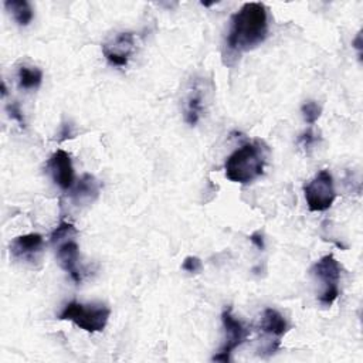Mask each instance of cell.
<instances>
[{
  "label": "cell",
  "instance_id": "cell-19",
  "mask_svg": "<svg viewBox=\"0 0 363 363\" xmlns=\"http://www.w3.org/2000/svg\"><path fill=\"white\" fill-rule=\"evenodd\" d=\"M6 109H7L9 116H10L11 119L17 121V122H18V125H20L21 128H24V126H26V121H24L23 112H21L20 105H18L17 102H11V104H9V105L6 106Z\"/></svg>",
  "mask_w": 363,
  "mask_h": 363
},
{
  "label": "cell",
  "instance_id": "cell-2",
  "mask_svg": "<svg viewBox=\"0 0 363 363\" xmlns=\"http://www.w3.org/2000/svg\"><path fill=\"white\" fill-rule=\"evenodd\" d=\"M265 156L258 142H248L235 149L224 163V174L230 182L248 184L264 172Z\"/></svg>",
  "mask_w": 363,
  "mask_h": 363
},
{
  "label": "cell",
  "instance_id": "cell-13",
  "mask_svg": "<svg viewBox=\"0 0 363 363\" xmlns=\"http://www.w3.org/2000/svg\"><path fill=\"white\" fill-rule=\"evenodd\" d=\"M4 7L18 26H28L34 17L31 6L26 0H7L4 1Z\"/></svg>",
  "mask_w": 363,
  "mask_h": 363
},
{
  "label": "cell",
  "instance_id": "cell-9",
  "mask_svg": "<svg viewBox=\"0 0 363 363\" xmlns=\"http://www.w3.org/2000/svg\"><path fill=\"white\" fill-rule=\"evenodd\" d=\"M47 170L52 179V182L62 190H69L74 186L75 173L72 160L68 152L58 149L51 155L47 162Z\"/></svg>",
  "mask_w": 363,
  "mask_h": 363
},
{
  "label": "cell",
  "instance_id": "cell-18",
  "mask_svg": "<svg viewBox=\"0 0 363 363\" xmlns=\"http://www.w3.org/2000/svg\"><path fill=\"white\" fill-rule=\"evenodd\" d=\"M201 268H203L201 259L199 257H193V255L186 257L182 264V269L189 274H197L201 271Z\"/></svg>",
  "mask_w": 363,
  "mask_h": 363
},
{
  "label": "cell",
  "instance_id": "cell-14",
  "mask_svg": "<svg viewBox=\"0 0 363 363\" xmlns=\"http://www.w3.org/2000/svg\"><path fill=\"white\" fill-rule=\"evenodd\" d=\"M18 86L21 89H35L43 82V71L37 67L21 65L18 68Z\"/></svg>",
  "mask_w": 363,
  "mask_h": 363
},
{
  "label": "cell",
  "instance_id": "cell-22",
  "mask_svg": "<svg viewBox=\"0 0 363 363\" xmlns=\"http://www.w3.org/2000/svg\"><path fill=\"white\" fill-rule=\"evenodd\" d=\"M353 47L357 50V54H359V57L362 55V34L360 33H357V35H356V38L353 40Z\"/></svg>",
  "mask_w": 363,
  "mask_h": 363
},
{
  "label": "cell",
  "instance_id": "cell-7",
  "mask_svg": "<svg viewBox=\"0 0 363 363\" xmlns=\"http://www.w3.org/2000/svg\"><path fill=\"white\" fill-rule=\"evenodd\" d=\"M288 328L286 319L277 309H264L259 320V329L267 336V346H264L261 350L272 354L279 347V340L286 333Z\"/></svg>",
  "mask_w": 363,
  "mask_h": 363
},
{
  "label": "cell",
  "instance_id": "cell-10",
  "mask_svg": "<svg viewBox=\"0 0 363 363\" xmlns=\"http://www.w3.org/2000/svg\"><path fill=\"white\" fill-rule=\"evenodd\" d=\"M57 259L60 267L71 277L75 284L82 281V272L78 267L79 247L74 238L65 240L57 245Z\"/></svg>",
  "mask_w": 363,
  "mask_h": 363
},
{
  "label": "cell",
  "instance_id": "cell-6",
  "mask_svg": "<svg viewBox=\"0 0 363 363\" xmlns=\"http://www.w3.org/2000/svg\"><path fill=\"white\" fill-rule=\"evenodd\" d=\"M221 322L225 332V342L220 347L218 353L213 356L214 362H230L233 352L241 346L250 336V330L244 326L241 320H238L233 312L231 308H225L221 313Z\"/></svg>",
  "mask_w": 363,
  "mask_h": 363
},
{
  "label": "cell",
  "instance_id": "cell-17",
  "mask_svg": "<svg viewBox=\"0 0 363 363\" xmlns=\"http://www.w3.org/2000/svg\"><path fill=\"white\" fill-rule=\"evenodd\" d=\"M301 112H302V116H303L305 122L309 123V125H313L322 113V106L315 101H306V102L302 104Z\"/></svg>",
  "mask_w": 363,
  "mask_h": 363
},
{
  "label": "cell",
  "instance_id": "cell-8",
  "mask_svg": "<svg viewBox=\"0 0 363 363\" xmlns=\"http://www.w3.org/2000/svg\"><path fill=\"white\" fill-rule=\"evenodd\" d=\"M135 51V37L130 31L118 33L111 40L102 44V52L109 64L125 67Z\"/></svg>",
  "mask_w": 363,
  "mask_h": 363
},
{
  "label": "cell",
  "instance_id": "cell-15",
  "mask_svg": "<svg viewBox=\"0 0 363 363\" xmlns=\"http://www.w3.org/2000/svg\"><path fill=\"white\" fill-rule=\"evenodd\" d=\"M203 96L200 92L194 91L189 99H187V104H186V113H184V119L189 125H196L200 119V113H201V109H203Z\"/></svg>",
  "mask_w": 363,
  "mask_h": 363
},
{
  "label": "cell",
  "instance_id": "cell-4",
  "mask_svg": "<svg viewBox=\"0 0 363 363\" xmlns=\"http://www.w3.org/2000/svg\"><path fill=\"white\" fill-rule=\"evenodd\" d=\"M340 271L342 267L332 254L323 255L311 268L312 275L318 278L323 285V289L319 295V302L323 306H330L339 296Z\"/></svg>",
  "mask_w": 363,
  "mask_h": 363
},
{
  "label": "cell",
  "instance_id": "cell-5",
  "mask_svg": "<svg viewBox=\"0 0 363 363\" xmlns=\"http://www.w3.org/2000/svg\"><path fill=\"white\" fill-rule=\"evenodd\" d=\"M303 194L309 211L316 213L328 210L336 199L333 177L329 170L323 169L316 173V176L303 186Z\"/></svg>",
  "mask_w": 363,
  "mask_h": 363
},
{
  "label": "cell",
  "instance_id": "cell-3",
  "mask_svg": "<svg viewBox=\"0 0 363 363\" xmlns=\"http://www.w3.org/2000/svg\"><path fill=\"white\" fill-rule=\"evenodd\" d=\"M111 309L102 303H81L77 301L68 302L60 312V320H69L79 329L95 333L102 332L109 320Z\"/></svg>",
  "mask_w": 363,
  "mask_h": 363
},
{
  "label": "cell",
  "instance_id": "cell-16",
  "mask_svg": "<svg viewBox=\"0 0 363 363\" xmlns=\"http://www.w3.org/2000/svg\"><path fill=\"white\" fill-rule=\"evenodd\" d=\"M74 235H77V228L74 224L68 223V221H61L52 231L51 234V244L52 245H58L60 242L72 238Z\"/></svg>",
  "mask_w": 363,
  "mask_h": 363
},
{
  "label": "cell",
  "instance_id": "cell-1",
  "mask_svg": "<svg viewBox=\"0 0 363 363\" xmlns=\"http://www.w3.org/2000/svg\"><path fill=\"white\" fill-rule=\"evenodd\" d=\"M268 35V10L262 3H244L230 20L227 48L241 54L264 43Z\"/></svg>",
  "mask_w": 363,
  "mask_h": 363
},
{
  "label": "cell",
  "instance_id": "cell-12",
  "mask_svg": "<svg viewBox=\"0 0 363 363\" xmlns=\"http://www.w3.org/2000/svg\"><path fill=\"white\" fill-rule=\"evenodd\" d=\"M72 199L77 203L81 201H92L99 194V182L95 179V176L85 173L78 180L77 186L72 189Z\"/></svg>",
  "mask_w": 363,
  "mask_h": 363
},
{
  "label": "cell",
  "instance_id": "cell-11",
  "mask_svg": "<svg viewBox=\"0 0 363 363\" xmlns=\"http://www.w3.org/2000/svg\"><path fill=\"white\" fill-rule=\"evenodd\" d=\"M43 248V237L37 233L23 234L10 242V255L18 261H34Z\"/></svg>",
  "mask_w": 363,
  "mask_h": 363
},
{
  "label": "cell",
  "instance_id": "cell-20",
  "mask_svg": "<svg viewBox=\"0 0 363 363\" xmlns=\"http://www.w3.org/2000/svg\"><path fill=\"white\" fill-rule=\"evenodd\" d=\"M315 140H316V139H315V136H313V133H312L311 129L306 130V132H303V133L299 136V142L302 143L303 147H309Z\"/></svg>",
  "mask_w": 363,
  "mask_h": 363
},
{
  "label": "cell",
  "instance_id": "cell-21",
  "mask_svg": "<svg viewBox=\"0 0 363 363\" xmlns=\"http://www.w3.org/2000/svg\"><path fill=\"white\" fill-rule=\"evenodd\" d=\"M250 240H251V242L259 250V251H262L264 248H265V244H264V238H262V234L259 233V231H255V233H252L251 235H250Z\"/></svg>",
  "mask_w": 363,
  "mask_h": 363
}]
</instances>
